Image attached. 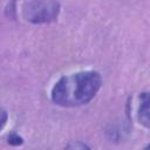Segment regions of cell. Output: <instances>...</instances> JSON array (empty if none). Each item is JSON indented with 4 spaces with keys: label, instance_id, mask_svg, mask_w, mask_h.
<instances>
[{
    "label": "cell",
    "instance_id": "1",
    "mask_svg": "<svg viewBox=\"0 0 150 150\" xmlns=\"http://www.w3.org/2000/svg\"><path fill=\"white\" fill-rule=\"evenodd\" d=\"M102 80L96 71H80L61 77L52 89V100L62 107L88 103L97 94Z\"/></svg>",
    "mask_w": 150,
    "mask_h": 150
},
{
    "label": "cell",
    "instance_id": "2",
    "mask_svg": "<svg viewBox=\"0 0 150 150\" xmlns=\"http://www.w3.org/2000/svg\"><path fill=\"white\" fill-rule=\"evenodd\" d=\"M59 8L55 1H27L22 5V15L33 23H48L57 18Z\"/></svg>",
    "mask_w": 150,
    "mask_h": 150
},
{
    "label": "cell",
    "instance_id": "3",
    "mask_svg": "<svg viewBox=\"0 0 150 150\" xmlns=\"http://www.w3.org/2000/svg\"><path fill=\"white\" fill-rule=\"evenodd\" d=\"M149 98L148 94L143 93L139 97V108H138V120L144 127H149Z\"/></svg>",
    "mask_w": 150,
    "mask_h": 150
},
{
    "label": "cell",
    "instance_id": "4",
    "mask_svg": "<svg viewBox=\"0 0 150 150\" xmlns=\"http://www.w3.org/2000/svg\"><path fill=\"white\" fill-rule=\"evenodd\" d=\"M66 150H91V149L82 142H73V143L68 144Z\"/></svg>",
    "mask_w": 150,
    "mask_h": 150
},
{
    "label": "cell",
    "instance_id": "5",
    "mask_svg": "<svg viewBox=\"0 0 150 150\" xmlns=\"http://www.w3.org/2000/svg\"><path fill=\"white\" fill-rule=\"evenodd\" d=\"M7 118H8L7 112H6L4 109H0V130H2V128L6 125Z\"/></svg>",
    "mask_w": 150,
    "mask_h": 150
},
{
    "label": "cell",
    "instance_id": "6",
    "mask_svg": "<svg viewBox=\"0 0 150 150\" xmlns=\"http://www.w3.org/2000/svg\"><path fill=\"white\" fill-rule=\"evenodd\" d=\"M148 149H149V146H145V149H144V150H148Z\"/></svg>",
    "mask_w": 150,
    "mask_h": 150
}]
</instances>
